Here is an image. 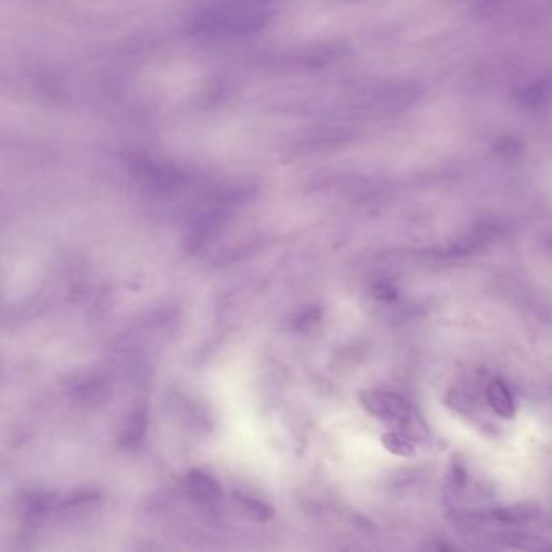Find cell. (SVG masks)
<instances>
[{"label":"cell","instance_id":"obj_11","mask_svg":"<svg viewBox=\"0 0 552 552\" xmlns=\"http://www.w3.org/2000/svg\"><path fill=\"white\" fill-rule=\"evenodd\" d=\"M373 295L381 302H392L397 298V290L389 282H379V284L374 285Z\"/></svg>","mask_w":552,"mask_h":552},{"label":"cell","instance_id":"obj_8","mask_svg":"<svg viewBox=\"0 0 552 552\" xmlns=\"http://www.w3.org/2000/svg\"><path fill=\"white\" fill-rule=\"evenodd\" d=\"M237 499L242 504L245 512L256 522H268V520L274 517V509L269 504H266V502L260 501V499L242 496V494H237Z\"/></svg>","mask_w":552,"mask_h":552},{"label":"cell","instance_id":"obj_1","mask_svg":"<svg viewBox=\"0 0 552 552\" xmlns=\"http://www.w3.org/2000/svg\"><path fill=\"white\" fill-rule=\"evenodd\" d=\"M271 18L268 0H219L196 18L195 33L209 39L242 38Z\"/></svg>","mask_w":552,"mask_h":552},{"label":"cell","instance_id":"obj_10","mask_svg":"<svg viewBox=\"0 0 552 552\" xmlns=\"http://www.w3.org/2000/svg\"><path fill=\"white\" fill-rule=\"evenodd\" d=\"M319 319H321V310L319 308H308L293 319V327L298 331H306V329L315 326Z\"/></svg>","mask_w":552,"mask_h":552},{"label":"cell","instance_id":"obj_5","mask_svg":"<svg viewBox=\"0 0 552 552\" xmlns=\"http://www.w3.org/2000/svg\"><path fill=\"white\" fill-rule=\"evenodd\" d=\"M552 96V78H544V80L536 81L533 85L528 86L520 93L522 104H527V107H540L551 99Z\"/></svg>","mask_w":552,"mask_h":552},{"label":"cell","instance_id":"obj_9","mask_svg":"<svg viewBox=\"0 0 552 552\" xmlns=\"http://www.w3.org/2000/svg\"><path fill=\"white\" fill-rule=\"evenodd\" d=\"M75 395H78V400L86 402V404L101 402L107 395L106 386H102V383H96V381H88V383L80 384L77 387Z\"/></svg>","mask_w":552,"mask_h":552},{"label":"cell","instance_id":"obj_6","mask_svg":"<svg viewBox=\"0 0 552 552\" xmlns=\"http://www.w3.org/2000/svg\"><path fill=\"white\" fill-rule=\"evenodd\" d=\"M383 444L387 451L391 454L399 455V457H413L417 454V442L407 438L404 433L400 431H392V433H386L383 436Z\"/></svg>","mask_w":552,"mask_h":552},{"label":"cell","instance_id":"obj_3","mask_svg":"<svg viewBox=\"0 0 552 552\" xmlns=\"http://www.w3.org/2000/svg\"><path fill=\"white\" fill-rule=\"evenodd\" d=\"M187 488L188 493L200 502L217 501L222 496L221 485L203 470L188 472Z\"/></svg>","mask_w":552,"mask_h":552},{"label":"cell","instance_id":"obj_4","mask_svg":"<svg viewBox=\"0 0 552 552\" xmlns=\"http://www.w3.org/2000/svg\"><path fill=\"white\" fill-rule=\"evenodd\" d=\"M486 400L489 407L501 418H510L515 415L514 397L510 394L509 387L502 383L501 379H493L486 387Z\"/></svg>","mask_w":552,"mask_h":552},{"label":"cell","instance_id":"obj_2","mask_svg":"<svg viewBox=\"0 0 552 552\" xmlns=\"http://www.w3.org/2000/svg\"><path fill=\"white\" fill-rule=\"evenodd\" d=\"M360 402L373 417L399 426L415 408L410 407L402 395L387 391H365Z\"/></svg>","mask_w":552,"mask_h":552},{"label":"cell","instance_id":"obj_7","mask_svg":"<svg viewBox=\"0 0 552 552\" xmlns=\"http://www.w3.org/2000/svg\"><path fill=\"white\" fill-rule=\"evenodd\" d=\"M146 433V413L135 412L130 420H128L127 426H125L122 438H120V444L124 447H135L140 444L141 439L145 438Z\"/></svg>","mask_w":552,"mask_h":552}]
</instances>
